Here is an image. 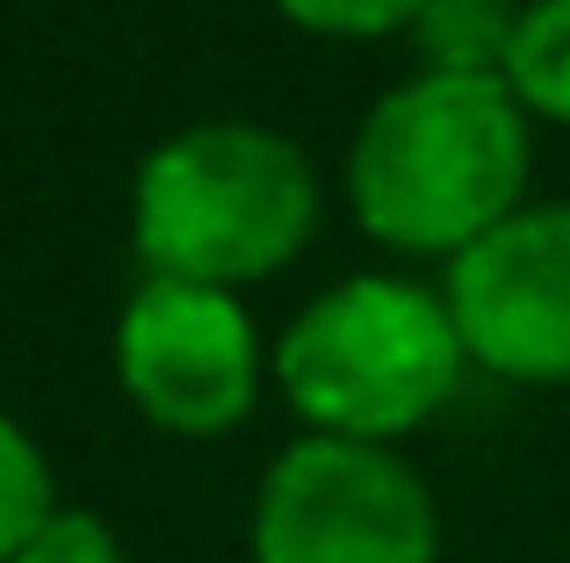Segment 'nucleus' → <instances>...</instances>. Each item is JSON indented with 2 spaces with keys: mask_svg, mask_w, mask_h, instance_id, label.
Returning <instances> with one entry per match:
<instances>
[{
  "mask_svg": "<svg viewBox=\"0 0 570 563\" xmlns=\"http://www.w3.org/2000/svg\"><path fill=\"white\" fill-rule=\"evenodd\" d=\"M528 109L505 80L419 72L390 87L347 145V203L368 239L419 260H455L528 210Z\"/></svg>",
  "mask_w": 570,
  "mask_h": 563,
  "instance_id": "1",
  "label": "nucleus"
},
{
  "mask_svg": "<svg viewBox=\"0 0 570 563\" xmlns=\"http://www.w3.org/2000/svg\"><path fill=\"white\" fill-rule=\"evenodd\" d=\"M318 231V174L267 124H195L153 145L130 181L145 275L246 289L282 275Z\"/></svg>",
  "mask_w": 570,
  "mask_h": 563,
  "instance_id": "2",
  "label": "nucleus"
},
{
  "mask_svg": "<svg viewBox=\"0 0 570 563\" xmlns=\"http://www.w3.org/2000/svg\"><path fill=\"white\" fill-rule=\"evenodd\" d=\"M470 347L441 289L404 275H347L311 296L275 339V383L311 434L390 441L419 434L462 391Z\"/></svg>",
  "mask_w": 570,
  "mask_h": 563,
  "instance_id": "3",
  "label": "nucleus"
},
{
  "mask_svg": "<svg viewBox=\"0 0 570 563\" xmlns=\"http://www.w3.org/2000/svg\"><path fill=\"white\" fill-rule=\"evenodd\" d=\"M441 521L397 448L304 434L253 498V563H433Z\"/></svg>",
  "mask_w": 570,
  "mask_h": 563,
  "instance_id": "4",
  "label": "nucleus"
},
{
  "mask_svg": "<svg viewBox=\"0 0 570 563\" xmlns=\"http://www.w3.org/2000/svg\"><path fill=\"white\" fill-rule=\"evenodd\" d=\"M261 333L232 289L145 275L116 318V383L159 434H232L261 397Z\"/></svg>",
  "mask_w": 570,
  "mask_h": 563,
  "instance_id": "5",
  "label": "nucleus"
},
{
  "mask_svg": "<svg viewBox=\"0 0 570 563\" xmlns=\"http://www.w3.org/2000/svg\"><path fill=\"white\" fill-rule=\"evenodd\" d=\"M448 310L476 368L570 383V203H528L448 260Z\"/></svg>",
  "mask_w": 570,
  "mask_h": 563,
  "instance_id": "6",
  "label": "nucleus"
},
{
  "mask_svg": "<svg viewBox=\"0 0 570 563\" xmlns=\"http://www.w3.org/2000/svg\"><path fill=\"white\" fill-rule=\"evenodd\" d=\"M520 0H426L412 22L426 72H455V80H505V58L520 37Z\"/></svg>",
  "mask_w": 570,
  "mask_h": 563,
  "instance_id": "7",
  "label": "nucleus"
},
{
  "mask_svg": "<svg viewBox=\"0 0 570 563\" xmlns=\"http://www.w3.org/2000/svg\"><path fill=\"white\" fill-rule=\"evenodd\" d=\"M505 95L542 124H570V0H528L505 58Z\"/></svg>",
  "mask_w": 570,
  "mask_h": 563,
  "instance_id": "8",
  "label": "nucleus"
},
{
  "mask_svg": "<svg viewBox=\"0 0 570 563\" xmlns=\"http://www.w3.org/2000/svg\"><path fill=\"white\" fill-rule=\"evenodd\" d=\"M51 513H58V492H51V470H43V448L0 412V563L22 556Z\"/></svg>",
  "mask_w": 570,
  "mask_h": 563,
  "instance_id": "9",
  "label": "nucleus"
},
{
  "mask_svg": "<svg viewBox=\"0 0 570 563\" xmlns=\"http://www.w3.org/2000/svg\"><path fill=\"white\" fill-rule=\"evenodd\" d=\"M296 29L311 37H390V29H412L426 0H275Z\"/></svg>",
  "mask_w": 570,
  "mask_h": 563,
  "instance_id": "10",
  "label": "nucleus"
},
{
  "mask_svg": "<svg viewBox=\"0 0 570 563\" xmlns=\"http://www.w3.org/2000/svg\"><path fill=\"white\" fill-rule=\"evenodd\" d=\"M14 563H130V556H124V542H116V527L101 521V513L58 506L51 521L29 535V550Z\"/></svg>",
  "mask_w": 570,
  "mask_h": 563,
  "instance_id": "11",
  "label": "nucleus"
}]
</instances>
